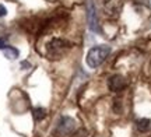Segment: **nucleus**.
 I'll list each match as a JSON object with an SVG mask.
<instances>
[{
    "instance_id": "nucleus-1",
    "label": "nucleus",
    "mask_w": 151,
    "mask_h": 137,
    "mask_svg": "<svg viewBox=\"0 0 151 137\" xmlns=\"http://www.w3.org/2000/svg\"><path fill=\"white\" fill-rule=\"evenodd\" d=\"M109 53H111V46L108 45H98V46L91 48L87 53V66L90 69L99 67L109 56Z\"/></svg>"
},
{
    "instance_id": "nucleus-11",
    "label": "nucleus",
    "mask_w": 151,
    "mask_h": 137,
    "mask_svg": "<svg viewBox=\"0 0 151 137\" xmlns=\"http://www.w3.org/2000/svg\"><path fill=\"white\" fill-rule=\"evenodd\" d=\"M6 46H7V45H6V42L3 41V39H0V49H4Z\"/></svg>"
},
{
    "instance_id": "nucleus-2",
    "label": "nucleus",
    "mask_w": 151,
    "mask_h": 137,
    "mask_svg": "<svg viewBox=\"0 0 151 137\" xmlns=\"http://www.w3.org/2000/svg\"><path fill=\"white\" fill-rule=\"evenodd\" d=\"M87 18H88L90 29L94 31V32H101V28H99L98 18H97V13H95V7H94L92 1H88V6H87Z\"/></svg>"
},
{
    "instance_id": "nucleus-4",
    "label": "nucleus",
    "mask_w": 151,
    "mask_h": 137,
    "mask_svg": "<svg viewBox=\"0 0 151 137\" xmlns=\"http://www.w3.org/2000/svg\"><path fill=\"white\" fill-rule=\"evenodd\" d=\"M126 80H124L123 76H119V74H115L109 78L108 81V87L111 88V91L113 93H119V91H123L126 88Z\"/></svg>"
},
{
    "instance_id": "nucleus-9",
    "label": "nucleus",
    "mask_w": 151,
    "mask_h": 137,
    "mask_svg": "<svg viewBox=\"0 0 151 137\" xmlns=\"http://www.w3.org/2000/svg\"><path fill=\"white\" fill-rule=\"evenodd\" d=\"M106 11L108 13H113V14H116L119 11V1L118 0H113V1H108V4H106ZM106 13V14H108Z\"/></svg>"
},
{
    "instance_id": "nucleus-5",
    "label": "nucleus",
    "mask_w": 151,
    "mask_h": 137,
    "mask_svg": "<svg viewBox=\"0 0 151 137\" xmlns=\"http://www.w3.org/2000/svg\"><path fill=\"white\" fill-rule=\"evenodd\" d=\"M66 48V42L63 39H58L55 38L52 39L48 45V50L50 56H60L63 53V49Z\"/></svg>"
},
{
    "instance_id": "nucleus-8",
    "label": "nucleus",
    "mask_w": 151,
    "mask_h": 137,
    "mask_svg": "<svg viewBox=\"0 0 151 137\" xmlns=\"http://www.w3.org/2000/svg\"><path fill=\"white\" fill-rule=\"evenodd\" d=\"M46 118V109L45 108H35L34 109V119L37 122H41Z\"/></svg>"
},
{
    "instance_id": "nucleus-7",
    "label": "nucleus",
    "mask_w": 151,
    "mask_h": 137,
    "mask_svg": "<svg viewBox=\"0 0 151 137\" xmlns=\"http://www.w3.org/2000/svg\"><path fill=\"white\" fill-rule=\"evenodd\" d=\"M3 52H4L6 57H7V59H10V60L18 57V50H17L16 48H13V46H6L4 49H3Z\"/></svg>"
},
{
    "instance_id": "nucleus-10",
    "label": "nucleus",
    "mask_w": 151,
    "mask_h": 137,
    "mask_svg": "<svg viewBox=\"0 0 151 137\" xmlns=\"http://www.w3.org/2000/svg\"><path fill=\"white\" fill-rule=\"evenodd\" d=\"M7 14V10H6V7L3 4H0V17H4Z\"/></svg>"
},
{
    "instance_id": "nucleus-6",
    "label": "nucleus",
    "mask_w": 151,
    "mask_h": 137,
    "mask_svg": "<svg viewBox=\"0 0 151 137\" xmlns=\"http://www.w3.org/2000/svg\"><path fill=\"white\" fill-rule=\"evenodd\" d=\"M136 127H137V130L141 133H146L150 130L151 127V121L150 119H147V118H141L139 121L136 122Z\"/></svg>"
},
{
    "instance_id": "nucleus-3",
    "label": "nucleus",
    "mask_w": 151,
    "mask_h": 137,
    "mask_svg": "<svg viewBox=\"0 0 151 137\" xmlns=\"http://www.w3.org/2000/svg\"><path fill=\"white\" fill-rule=\"evenodd\" d=\"M74 129H76L74 119H71V118H69V116H63V118H60L59 123H58V132H59L60 134H63V136L70 134Z\"/></svg>"
}]
</instances>
